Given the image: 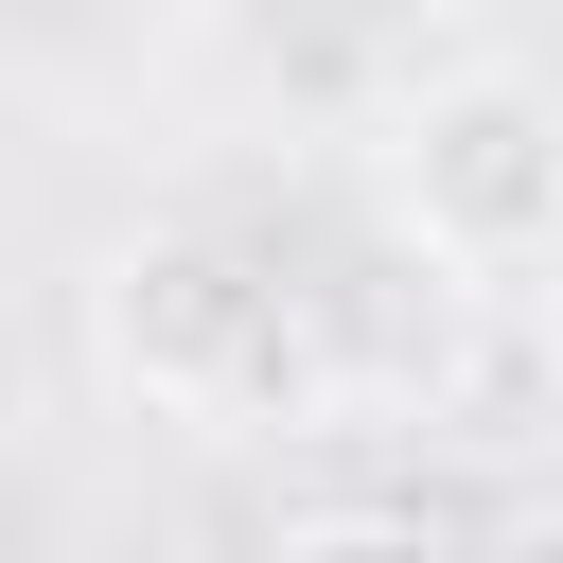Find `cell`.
Wrapping results in <instances>:
<instances>
[{
	"label": "cell",
	"instance_id": "obj_2",
	"mask_svg": "<svg viewBox=\"0 0 563 563\" xmlns=\"http://www.w3.org/2000/svg\"><path fill=\"white\" fill-rule=\"evenodd\" d=\"M369 194L440 282H475V299L545 282V246H563V106H545V70H510V53L422 70L387 106V141H369Z\"/></svg>",
	"mask_w": 563,
	"mask_h": 563
},
{
	"label": "cell",
	"instance_id": "obj_1",
	"mask_svg": "<svg viewBox=\"0 0 563 563\" xmlns=\"http://www.w3.org/2000/svg\"><path fill=\"white\" fill-rule=\"evenodd\" d=\"M88 369L141 405V422H194V440H282L299 405H334V352H317V282L211 211H158L88 264Z\"/></svg>",
	"mask_w": 563,
	"mask_h": 563
}]
</instances>
